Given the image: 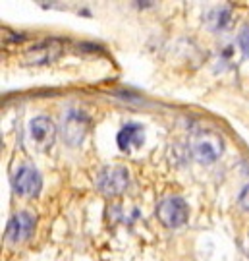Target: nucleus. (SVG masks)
Listing matches in <instances>:
<instances>
[{
    "mask_svg": "<svg viewBox=\"0 0 249 261\" xmlns=\"http://www.w3.org/2000/svg\"><path fill=\"white\" fill-rule=\"evenodd\" d=\"M89 124H91V120L85 112L79 111V109H70L62 116V126H60L62 138H64L66 143L70 147L81 145V141L85 140V136L89 132Z\"/></svg>",
    "mask_w": 249,
    "mask_h": 261,
    "instance_id": "1",
    "label": "nucleus"
},
{
    "mask_svg": "<svg viewBox=\"0 0 249 261\" xmlns=\"http://www.w3.org/2000/svg\"><path fill=\"white\" fill-rule=\"evenodd\" d=\"M129 188V170L124 167H104L97 174V190L104 196H122Z\"/></svg>",
    "mask_w": 249,
    "mask_h": 261,
    "instance_id": "2",
    "label": "nucleus"
},
{
    "mask_svg": "<svg viewBox=\"0 0 249 261\" xmlns=\"http://www.w3.org/2000/svg\"><path fill=\"white\" fill-rule=\"evenodd\" d=\"M157 217L166 228H180L189 219V207L182 197L168 196L158 203Z\"/></svg>",
    "mask_w": 249,
    "mask_h": 261,
    "instance_id": "3",
    "label": "nucleus"
},
{
    "mask_svg": "<svg viewBox=\"0 0 249 261\" xmlns=\"http://www.w3.org/2000/svg\"><path fill=\"white\" fill-rule=\"evenodd\" d=\"M193 157L201 163V165H212L220 159L222 151H224V143L222 138L214 132H199L197 138L193 140Z\"/></svg>",
    "mask_w": 249,
    "mask_h": 261,
    "instance_id": "4",
    "label": "nucleus"
},
{
    "mask_svg": "<svg viewBox=\"0 0 249 261\" xmlns=\"http://www.w3.org/2000/svg\"><path fill=\"white\" fill-rule=\"evenodd\" d=\"M64 50V41L62 39H45V41H39L33 47H29L23 55V60L29 66H46L56 62L60 55Z\"/></svg>",
    "mask_w": 249,
    "mask_h": 261,
    "instance_id": "5",
    "label": "nucleus"
},
{
    "mask_svg": "<svg viewBox=\"0 0 249 261\" xmlns=\"http://www.w3.org/2000/svg\"><path fill=\"white\" fill-rule=\"evenodd\" d=\"M12 188L19 197H37L43 188V178L33 165H21L12 174Z\"/></svg>",
    "mask_w": 249,
    "mask_h": 261,
    "instance_id": "6",
    "label": "nucleus"
},
{
    "mask_svg": "<svg viewBox=\"0 0 249 261\" xmlns=\"http://www.w3.org/2000/svg\"><path fill=\"white\" fill-rule=\"evenodd\" d=\"M29 143L37 151H46L48 147H52V143L56 140V126L54 122L46 116H35L29 122L27 128Z\"/></svg>",
    "mask_w": 249,
    "mask_h": 261,
    "instance_id": "7",
    "label": "nucleus"
},
{
    "mask_svg": "<svg viewBox=\"0 0 249 261\" xmlns=\"http://www.w3.org/2000/svg\"><path fill=\"white\" fill-rule=\"evenodd\" d=\"M33 228H35V217L27 213V211H19V213L12 215L10 221L6 223L4 240L8 244L25 242L29 236L33 234Z\"/></svg>",
    "mask_w": 249,
    "mask_h": 261,
    "instance_id": "8",
    "label": "nucleus"
},
{
    "mask_svg": "<svg viewBox=\"0 0 249 261\" xmlns=\"http://www.w3.org/2000/svg\"><path fill=\"white\" fill-rule=\"evenodd\" d=\"M143 141H145V130L137 122L124 124L122 130L118 132V136H116V143H118L120 151H124V153H129V151L141 147Z\"/></svg>",
    "mask_w": 249,
    "mask_h": 261,
    "instance_id": "9",
    "label": "nucleus"
},
{
    "mask_svg": "<svg viewBox=\"0 0 249 261\" xmlns=\"http://www.w3.org/2000/svg\"><path fill=\"white\" fill-rule=\"evenodd\" d=\"M230 18H232L230 10L226 8V6H222V8L211 10V12L207 14V18H205V23H207V28L212 29V31H222V29L228 28Z\"/></svg>",
    "mask_w": 249,
    "mask_h": 261,
    "instance_id": "10",
    "label": "nucleus"
},
{
    "mask_svg": "<svg viewBox=\"0 0 249 261\" xmlns=\"http://www.w3.org/2000/svg\"><path fill=\"white\" fill-rule=\"evenodd\" d=\"M238 47H240L241 55L249 58V23L243 25L240 29V33H238Z\"/></svg>",
    "mask_w": 249,
    "mask_h": 261,
    "instance_id": "11",
    "label": "nucleus"
},
{
    "mask_svg": "<svg viewBox=\"0 0 249 261\" xmlns=\"http://www.w3.org/2000/svg\"><path fill=\"white\" fill-rule=\"evenodd\" d=\"M238 201H240V207L243 209V211H249V184L247 186H243V190L240 192Z\"/></svg>",
    "mask_w": 249,
    "mask_h": 261,
    "instance_id": "12",
    "label": "nucleus"
},
{
    "mask_svg": "<svg viewBox=\"0 0 249 261\" xmlns=\"http://www.w3.org/2000/svg\"><path fill=\"white\" fill-rule=\"evenodd\" d=\"M247 253H249V238H247Z\"/></svg>",
    "mask_w": 249,
    "mask_h": 261,
    "instance_id": "13",
    "label": "nucleus"
}]
</instances>
